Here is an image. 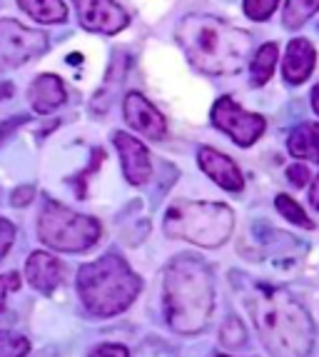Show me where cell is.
<instances>
[{
  "mask_svg": "<svg viewBox=\"0 0 319 357\" xmlns=\"http://www.w3.org/2000/svg\"><path fill=\"white\" fill-rule=\"evenodd\" d=\"M312 107H314V113L319 115V83L314 85V90H312Z\"/></svg>",
  "mask_w": 319,
  "mask_h": 357,
  "instance_id": "4dcf8cb0",
  "label": "cell"
},
{
  "mask_svg": "<svg viewBox=\"0 0 319 357\" xmlns=\"http://www.w3.org/2000/svg\"><path fill=\"white\" fill-rule=\"evenodd\" d=\"M13 240H15V227H13V222H8L6 218H0V260L10 250Z\"/></svg>",
  "mask_w": 319,
  "mask_h": 357,
  "instance_id": "cb8c5ba5",
  "label": "cell"
},
{
  "mask_svg": "<svg viewBox=\"0 0 319 357\" xmlns=\"http://www.w3.org/2000/svg\"><path fill=\"white\" fill-rule=\"evenodd\" d=\"M38 238L53 250L83 252L100 240V222L50 200L38 218Z\"/></svg>",
  "mask_w": 319,
  "mask_h": 357,
  "instance_id": "8992f818",
  "label": "cell"
},
{
  "mask_svg": "<svg viewBox=\"0 0 319 357\" xmlns=\"http://www.w3.org/2000/svg\"><path fill=\"white\" fill-rule=\"evenodd\" d=\"M215 357H227V355H215Z\"/></svg>",
  "mask_w": 319,
  "mask_h": 357,
  "instance_id": "1f68e13d",
  "label": "cell"
},
{
  "mask_svg": "<svg viewBox=\"0 0 319 357\" xmlns=\"http://www.w3.org/2000/svg\"><path fill=\"white\" fill-rule=\"evenodd\" d=\"M317 10L319 0H287V6H284V28H302Z\"/></svg>",
  "mask_w": 319,
  "mask_h": 357,
  "instance_id": "d6986e66",
  "label": "cell"
},
{
  "mask_svg": "<svg viewBox=\"0 0 319 357\" xmlns=\"http://www.w3.org/2000/svg\"><path fill=\"white\" fill-rule=\"evenodd\" d=\"M178 43L205 75H235L247 66L252 36L210 15H187L178 25Z\"/></svg>",
  "mask_w": 319,
  "mask_h": 357,
  "instance_id": "6da1fadb",
  "label": "cell"
},
{
  "mask_svg": "<svg viewBox=\"0 0 319 357\" xmlns=\"http://www.w3.org/2000/svg\"><path fill=\"white\" fill-rule=\"evenodd\" d=\"M30 352V340L15 333L0 330V357H25Z\"/></svg>",
  "mask_w": 319,
  "mask_h": 357,
  "instance_id": "44dd1931",
  "label": "cell"
},
{
  "mask_svg": "<svg viewBox=\"0 0 319 357\" xmlns=\"http://www.w3.org/2000/svg\"><path fill=\"white\" fill-rule=\"evenodd\" d=\"M309 203L314 205V210H319V175L312 180V188H309Z\"/></svg>",
  "mask_w": 319,
  "mask_h": 357,
  "instance_id": "f1b7e54d",
  "label": "cell"
},
{
  "mask_svg": "<svg viewBox=\"0 0 319 357\" xmlns=\"http://www.w3.org/2000/svg\"><path fill=\"white\" fill-rule=\"evenodd\" d=\"M140 278L120 255H102L77 270V292L95 317L120 315L140 295Z\"/></svg>",
  "mask_w": 319,
  "mask_h": 357,
  "instance_id": "277c9868",
  "label": "cell"
},
{
  "mask_svg": "<svg viewBox=\"0 0 319 357\" xmlns=\"http://www.w3.org/2000/svg\"><path fill=\"white\" fill-rule=\"evenodd\" d=\"M23 123H25V118H13V120H6V123H0V143H3L8 135H13L15 128H20Z\"/></svg>",
  "mask_w": 319,
  "mask_h": 357,
  "instance_id": "83f0119b",
  "label": "cell"
},
{
  "mask_svg": "<svg viewBox=\"0 0 319 357\" xmlns=\"http://www.w3.org/2000/svg\"><path fill=\"white\" fill-rule=\"evenodd\" d=\"M257 333L272 357H307L312 350V317L287 292L262 287L252 303Z\"/></svg>",
  "mask_w": 319,
  "mask_h": 357,
  "instance_id": "3957f363",
  "label": "cell"
},
{
  "mask_svg": "<svg viewBox=\"0 0 319 357\" xmlns=\"http://www.w3.org/2000/svg\"><path fill=\"white\" fill-rule=\"evenodd\" d=\"M274 205H277L279 215H282V218H287L290 222H295V225L307 227V230H312V227H314V222L307 218V213H304V210L297 205V200H292L290 195H277Z\"/></svg>",
  "mask_w": 319,
  "mask_h": 357,
  "instance_id": "ffe728a7",
  "label": "cell"
},
{
  "mask_svg": "<svg viewBox=\"0 0 319 357\" xmlns=\"http://www.w3.org/2000/svg\"><path fill=\"white\" fill-rule=\"evenodd\" d=\"M212 273L200 257H178L165 273V317L175 333L197 335L212 315Z\"/></svg>",
  "mask_w": 319,
  "mask_h": 357,
  "instance_id": "7a4b0ae2",
  "label": "cell"
},
{
  "mask_svg": "<svg viewBox=\"0 0 319 357\" xmlns=\"http://www.w3.org/2000/svg\"><path fill=\"white\" fill-rule=\"evenodd\" d=\"M25 278L38 292L42 295H53L60 285H63V278H65V265L58 260L50 252H33L25 262Z\"/></svg>",
  "mask_w": 319,
  "mask_h": 357,
  "instance_id": "7c38bea8",
  "label": "cell"
},
{
  "mask_svg": "<svg viewBox=\"0 0 319 357\" xmlns=\"http://www.w3.org/2000/svg\"><path fill=\"white\" fill-rule=\"evenodd\" d=\"M18 287H20V275H18V273L0 275V312L6 310V298H8V292L18 290Z\"/></svg>",
  "mask_w": 319,
  "mask_h": 357,
  "instance_id": "603a6c76",
  "label": "cell"
},
{
  "mask_svg": "<svg viewBox=\"0 0 319 357\" xmlns=\"http://www.w3.org/2000/svg\"><path fill=\"white\" fill-rule=\"evenodd\" d=\"M50 48V38L40 30L25 28L13 18L0 20V73L15 70L40 58Z\"/></svg>",
  "mask_w": 319,
  "mask_h": 357,
  "instance_id": "52a82bcc",
  "label": "cell"
},
{
  "mask_svg": "<svg viewBox=\"0 0 319 357\" xmlns=\"http://www.w3.org/2000/svg\"><path fill=\"white\" fill-rule=\"evenodd\" d=\"M80 23L90 33H102V36H115L127 28L130 15L115 0H75Z\"/></svg>",
  "mask_w": 319,
  "mask_h": 357,
  "instance_id": "9c48e42d",
  "label": "cell"
},
{
  "mask_svg": "<svg viewBox=\"0 0 319 357\" xmlns=\"http://www.w3.org/2000/svg\"><path fill=\"white\" fill-rule=\"evenodd\" d=\"M287 148L297 160L319 162V123H304L295 128L287 140Z\"/></svg>",
  "mask_w": 319,
  "mask_h": 357,
  "instance_id": "2e32d148",
  "label": "cell"
},
{
  "mask_svg": "<svg viewBox=\"0 0 319 357\" xmlns=\"http://www.w3.org/2000/svg\"><path fill=\"white\" fill-rule=\"evenodd\" d=\"M20 10L38 23H63L68 18V6L63 0H18Z\"/></svg>",
  "mask_w": 319,
  "mask_h": 357,
  "instance_id": "e0dca14e",
  "label": "cell"
},
{
  "mask_svg": "<svg viewBox=\"0 0 319 357\" xmlns=\"http://www.w3.org/2000/svg\"><path fill=\"white\" fill-rule=\"evenodd\" d=\"M33 195H36V190H33L30 185H23V188H18V190L10 195V203L15 205V208H23V205H28L30 200H33Z\"/></svg>",
  "mask_w": 319,
  "mask_h": 357,
  "instance_id": "4316f807",
  "label": "cell"
},
{
  "mask_svg": "<svg viewBox=\"0 0 319 357\" xmlns=\"http://www.w3.org/2000/svg\"><path fill=\"white\" fill-rule=\"evenodd\" d=\"M65 98H68L65 83H63L58 75H50V73L38 75L36 80H33V85L28 88L30 105H33V110L40 115H47V113H53V110H58V107L65 102Z\"/></svg>",
  "mask_w": 319,
  "mask_h": 357,
  "instance_id": "9a60e30c",
  "label": "cell"
},
{
  "mask_svg": "<svg viewBox=\"0 0 319 357\" xmlns=\"http://www.w3.org/2000/svg\"><path fill=\"white\" fill-rule=\"evenodd\" d=\"M277 55H279V50L274 43H265V45L254 53L252 66H249V75H252L254 88H262V85L272 77L274 66H277Z\"/></svg>",
  "mask_w": 319,
  "mask_h": 357,
  "instance_id": "ac0fdd59",
  "label": "cell"
},
{
  "mask_svg": "<svg viewBox=\"0 0 319 357\" xmlns=\"http://www.w3.org/2000/svg\"><path fill=\"white\" fill-rule=\"evenodd\" d=\"M90 357H130V352L123 345H100V347H95Z\"/></svg>",
  "mask_w": 319,
  "mask_h": 357,
  "instance_id": "484cf974",
  "label": "cell"
},
{
  "mask_svg": "<svg viewBox=\"0 0 319 357\" xmlns=\"http://www.w3.org/2000/svg\"><path fill=\"white\" fill-rule=\"evenodd\" d=\"M125 120L130 123L135 130H140L150 140H165L167 137V123L160 115V110L150 100L140 96V93H130L125 96Z\"/></svg>",
  "mask_w": 319,
  "mask_h": 357,
  "instance_id": "8fae6325",
  "label": "cell"
},
{
  "mask_svg": "<svg viewBox=\"0 0 319 357\" xmlns=\"http://www.w3.org/2000/svg\"><path fill=\"white\" fill-rule=\"evenodd\" d=\"M235 230V213L222 203H175L165 213V232L175 240L219 248Z\"/></svg>",
  "mask_w": 319,
  "mask_h": 357,
  "instance_id": "5b68a950",
  "label": "cell"
},
{
  "mask_svg": "<svg viewBox=\"0 0 319 357\" xmlns=\"http://www.w3.org/2000/svg\"><path fill=\"white\" fill-rule=\"evenodd\" d=\"M287 180H292L295 188H304L309 183V167L302 165V162H295V165L287 167Z\"/></svg>",
  "mask_w": 319,
  "mask_h": 357,
  "instance_id": "d4e9b609",
  "label": "cell"
},
{
  "mask_svg": "<svg viewBox=\"0 0 319 357\" xmlns=\"http://www.w3.org/2000/svg\"><path fill=\"white\" fill-rule=\"evenodd\" d=\"M8 96H13V85L10 83H0V100H6Z\"/></svg>",
  "mask_w": 319,
  "mask_h": 357,
  "instance_id": "f546056e",
  "label": "cell"
},
{
  "mask_svg": "<svg viewBox=\"0 0 319 357\" xmlns=\"http://www.w3.org/2000/svg\"><path fill=\"white\" fill-rule=\"evenodd\" d=\"M115 148L123 160V173L130 185H145L153 173V162H150V153L145 143H140L137 137L127 135V132L118 130L115 132Z\"/></svg>",
  "mask_w": 319,
  "mask_h": 357,
  "instance_id": "30bf717a",
  "label": "cell"
},
{
  "mask_svg": "<svg viewBox=\"0 0 319 357\" xmlns=\"http://www.w3.org/2000/svg\"><path fill=\"white\" fill-rule=\"evenodd\" d=\"M277 6L279 0H244V13H247L249 20L262 23V20H267L277 10Z\"/></svg>",
  "mask_w": 319,
  "mask_h": 357,
  "instance_id": "7402d4cb",
  "label": "cell"
},
{
  "mask_svg": "<svg viewBox=\"0 0 319 357\" xmlns=\"http://www.w3.org/2000/svg\"><path fill=\"white\" fill-rule=\"evenodd\" d=\"M314 66H317V50L307 38H295L287 45V55H284V80L292 85H302L312 75Z\"/></svg>",
  "mask_w": 319,
  "mask_h": 357,
  "instance_id": "5bb4252c",
  "label": "cell"
},
{
  "mask_svg": "<svg viewBox=\"0 0 319 357\" xmlns=\"http://www.w3.org/2000/svg\"><path fill=\"white\" fill-rule=\"evenodd\" d=\"M197 160H200V167L205 170V175H210V180H215L219 188H225L230 192H240L244 188V178L240 173V167L232 162V158L222 155L219 150L202 148Z\"/></svg>",
  "mask_w": 319,
  "mask_h": 357,
  "instance_id": "4fadbf2b",
  "label": "cell"
},
{
  "mask_svg": "<svg viewBox=\"0 0 319 357\" xmlns=\"http://www.w3.org/2000/svg\"><path fill=\"white\" fill-rule=\"evenodd\" d=\"M212 126L227 132L240 148H249L260 140L267 123L262 115L242 110L232 98H219L212 107Z\"/></svg>",
  "mask_w": 319,
  "mask_h": 357,
  "instance_id": "ba28073f",
  "label": "cell"
}]
</instances>
